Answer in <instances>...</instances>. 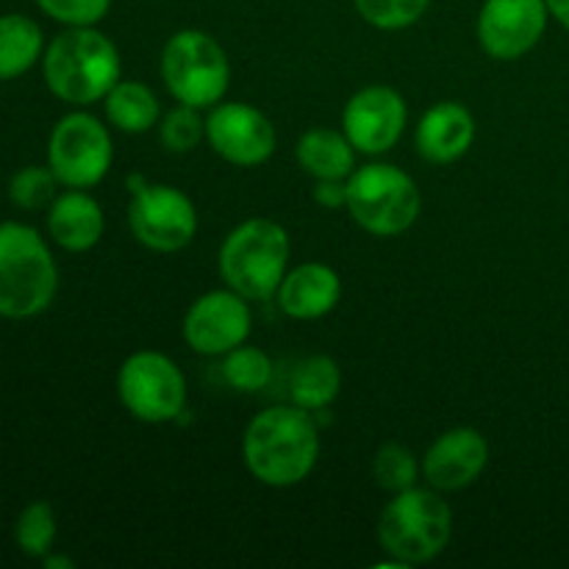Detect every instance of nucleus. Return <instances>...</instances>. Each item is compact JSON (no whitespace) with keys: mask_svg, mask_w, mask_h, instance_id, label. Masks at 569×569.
I'll list each match as a JSON object with an SVG mask.
<instances>
[{"mask_svg":"<svg viewBox=\"0 0 569 569\" xmlns=\"http://www.w3.org/2000/svg\"><path fill=\"white\" fill-rule=\"evenodd\" d=\"M476 139V120L470 109L456 100L433 103L420 117L415 131V148L431 164H450L459 161Z\"/></svg>","mask_w":569,"mask_h":569,"instance_id":"17","label":"nucleus"},{"mask_svg":"<svg viewBox=\"0 0 569 569\" xmlns=\"http://www.w3.org/2000/svg\"><path fill=\"white\" fill-rule=\"evenodd\" d=\"M242 456L250 476L270 489L303 483L320 459V428L300 406H270L248 422Z\"/></svg>","mask_w":569,"mask_h":569,"instance_id":"1","label":"nucleus"},{"mask_svg":"<svg viewBox=\"0 0 569 569\" xmlns=\"http://www.w3.org/2000/svg\"><path fill=\"white\" fill-rule=\"evenodd\" d=\"M453 537V511L437 489L398 492L378 517V542L403 567L428 565Z\"/></svg>","mask_w":569,"mask_h":569,"instance_id":"5","label":"nucleus"},{"mask_svg":"<svg viewBox=\"0 0 569 569\" xmlns=\"http://www.w3.org/2000/svg\"><path fill=\"white\" fill-rule=\"evenodd\" d=\"M133 187L128 206V226L139 244L156 253H178L198 233V209L192 198L170 183H144L142 178H128Z\"/></svg>","mask_w":569,"mask_h":569,"instance_id":"10","label":"nucleus"},{"mask_svg":"<svg viewBox=\"0 0 569 569\" xmlns=\"http://www.w3.org/2000/svg\"><path fill=\"white\" fill-rule=\"evenodd\" d=\"M489 465V442L481 431L459 426L445 431L422 456V478L437 492H459L472 487Z\"/></svg>","mask_w":569,"mask_h":569,"instance_id":"15","label":"nucleus"},{"mask_svg":"<svg viewBox=\"0 0 569 569\" xmlns=\"http://www.w3.org/2000/svg\"><path fill=\"white\" fill-rule=\"evenodd\" d=\"M50 20L67 28L98 26L111 9V0H33Z\"/></svg>","mask_w":569,"mask_h":569,"instance_id":"29","label":"nucleus"},{"mask_svg":"<svg viewBox=\"0 0 569 569\" xmlns=\"http://www.w3.org/2000/svg\"><path fill=\"white\" fill-rule=\"evenodd\" d=\"M353 6L378 31H403L422 20L431 0H353Z\"/></svg>","mask_w":569,"mask_h":569,"instance_id":"27","label":"nucleus"},{"mask_svg":"<svg viewBox=\"0 0 569 569\" xmlns=\"http://www.w3.org/2000/svg\"><path fill=\"white\" fill-rule=\"evenodd\" d=\"M161 78L178 103L211 109L220 103L231 83V64L211 33L198 28L176 31L161 50Z\"/></svg>","mask_w":569,"mask_h":569,"instance_id":"7","label":"nucleus"},{"mask_svg":"<svg viewBox=\"0 0 569 569\" xmlns=\"http://www.w3.org/2000/svg\"><path fill=\"white\" fill-rule=\"evenodd\" d=\"M114 144L103 122L89 111H70L56 122L48 142V167L67 189H92L109 176Z\"/></svg>","mask_w":569,"mask_h":569,"instance_id":"9","label":"nucleus"},{"mask_svg":"<svg viewBox=\"0 0 569 569\" xmlns=\"http://www.w3.org/2000/svg\"><path fill=\"white\" fill-rule=\"evenodd\" d=\"M295 156L306 176H311L315 181H326V178L348 181L350 172L356 170V148L345 137V131H331V128L306 131L298 139Z\"/></svg>","mask_w":569,"mask_h":569,"instance_id":"19","label":"nucleus"},{"mask_svg":"<svg viewBox=\"0 0 569 569\" xmlns=\"http://www.w3.org/2000/svg\"><path fill=\"white\" fill-rule=\"evenodd\" d=\"M550 9V17H553L556 22H561V26L569 31V0H545Z\"/></svg>","mask_w":569,"mask_h":569,"instance_id":"31","label":"nucleus"},{"mask_svg":"<svg viewBox=\"0 0 569 569\" xmlns=\"http://www.w3.org/2000/svg\"><path fill=\"white\" fill-rule=\"evenodd\" d=\"M289 233L281 222L250 217L239 222L220 244L217 267L233 292L264 303L276 298L289 264Z\"/></svg>","mask_w":569,"mask_h":569,"instance_id":"4","label":"nucleus"},{"mask_svg":"<svg viewBox=\"0 0 569 569\" xmlns=\"http://www.w3.org/2000/svg\"><path fill=\"white\" fill-rule=\"evenodd\" d=\"M548 20L545 0H483L476 20L478 44L492 59L517 61L537 48Z\"/></svg>","mask_w":569,"mask_h":569,"instance_id":"11","label":"nucleus"},{"mask_svg":"<svg viewBox=\"0 0 569 569\" xmlns=\"http://www.w3.org/2000/svg\"><path fill=\"white\" fill-rule=\"evenodd\" d=\"M222 378L237 392H259L270 383L272 361L261 348L239 345V348L228 350L222 359Z\"/></svg>","mask_w":569,"mask_h":569,"instance_id":"24","label":"nucleus"},{"mask_svg":"<svg viewBox=\"0 0 569 569\" xmlns=\"http://www.w3.org/2000/svg\"><path fill=\"white\" fill-rule=\"evenodd\" d=\"M14 539L28 559H44L56 542V515L50 503H28L14 522Z\"/></svg>","mask_w":569,"mask_h":569,"instance_id":"25","label":"nucleus"},{"mask_svg":"<svg viewBox=\"0 0 569 569\" xmlns=\"http://www.w3.org/2000/svg\"><path fill=\"white\" fill-rule=\"evenodd\" d=\"M342 298V281L333 267L322 261H306L287 270L276 292L278 309L292 320H320L331 315Z\"/></svg>","mask_w":569,"mask_h":569,"instance_id":"16","label":"nucleus"},{"mask_svg":"<svg viewBox=\"0 0 569 569\" xmlns=\"http://www.w3.org/2000/svg\"><path fill=\"white\" fill-rule=\"evenodd\" d=\"M409 122V106L392 87H365L345 103L342 131L359 153L383 156L400 142Z\"/></svg>","mask_w":569,"mask_h":569,"instance_id":"14","label":"nucleus"},{"mask_svg":"<svg viewBox=\"0 0 569 569\" xmlns=\"http://www.w3.org/2000/svg\"><path fill=\"white\" fill-rule=\"evenodd\" d=\"M200 109L178 103L176 109L167 111L159 126V139L167 153H192L206 137V120H200Z\"/></svg>","mask_w":569,"mask_h":569,"instance_id":"28","label":"nucleus"},{"mask_svg":"<svg viewBox=\"0 0 569 569\" xmlns=\"http://www.w3.org/2000/svg\"><path fill=\"white\" fill-rule=\"evenodd\" d=\"M42 565L44 567H48V569H72V567H76V561H72V559H67V556H44V559H42Z\"/></svg>","mask_w":569,"mask_h":569,"instance_id":"32","label":"nucleus"},{"mask_svg":"<svg viewBox=\"0 0 569 569\" xmlns=\"http://www.w3.org/2000/svg\"><path fill=\"white\" fill-rule=\"evenodd\" d=\"M206 139L228 164L259 167L276 153L278 133L264 111L250 103H217L206 117Z\"/></svg>","mask_w":569,"mask_h":569,"instance_id":"13","label":"nucleus"},{"mask_svg":"<svg viewBox=\"0 0 569 569\" xmlns=\"http://www.w3.org/2000/svg\"><path fill=\"white\" fill-rule=\"evenodd\" d=\"M117 395L133 420L164 426L176 422L187 409V378L167 353L137 350L120 365Z\"/></svg>","mask_w":569,"mask_h":569,"instance_id":"8","label":"nucleus"},{"mask_svg":"<svg viewBox=\"0 0 569 569\" xmlns=\"http://www.w3.org/2000/svg\"><path fill=\"white\" fill-rule=\"evenodd\" d=\"M59 178L53 176L50 167H22L11 176L9 181V200L22 211H39V209H50L56 198H59Z\"/></svg>","mask_w":569,"mask_h":569,"instance_id":"26","label":"nucleus"},{"mask_svg":"<svg viewBox=\"0 0 569 569\" xmlns=\"http://www.w3.org/2000/svg\"><path fill=\"white\" fill-rule=\"evenodd\" d=\"M315 200L322 209H348V181L339 178H326L315 183Z\"/></svg>","mask_w":569,"mask_h":569,"instance_id":"30","label":"nucleus"},{"mask_svg":"<svg viewBox=\"0 0 569 569\" xmlns=\"http://www.w3.org/2000/svg\"><path fill=\"white\" fill-rule=\"evenodd\" d=\"M59 267L48 242L26 222H0V317L28 320L53 303Z\"/></svg>","mask_w":569,"mask_h":569,"instance_id":"3","label":"nucleus"},{"mask_svg":"<svg viewBox=\"0 0 569 569\" xmlns=\"http://www.w3.org/2000/svg\"><path fill=\"white\" fill-rule=\"evenodd\" d=\"M342 370L331 356H309L289 376V398L306 411H322L339 398Z\"/></svg>","mask_w":569,"mask_h":569,"instance_id":"22","label":"nucleus"},{"mask_svg":"<svg viewBox=\"0 0 569 569\" xmlns=\"http://www.w3.org/2000/svg\"><path fill=\"white\" fill-rule=\"evenodd\" d=\"M42 76L59 100L70 106H92L120 81V50L94 26L67 28L44 48Z\"/></svg>","mask_w":569,"mask_h":569,"instance_id":"2","label":"nucleus"},{"mask_svg":"<svg viewBox=\"0 0 569 569\" xmlns=\"http://www.w3.org/2000/svg\"><path fill=\"white\" fill-rule=\"evenodd\" d=\"M420 472L422 465L417 461V456L400 442L381 445V448L376 450V456H372V478H376V483L383 492L398 495L417 487Z\"/></svg>","mask_w":569,"mask_h":569,"instance_id":"23","label":"nucleus"},{"mask_svg":"<svg viewBox=\"0 0 569 569\" xmlns=\"http://www.w3.org/2000/svg\"><path fill=\"white\" fill-rule=\"evenodd\" d=\"M44 56L42 28L26 14L0 17V81L26 76Z\"/></svg>","mask_w":569,"mask_h":569,"instance_id":"21","label":"nucleus"},{"mask_svg":"<svg viewBox=\"0 0 569 569\" xmlns=\"http://www.w3.org/2000/svg\"><path fill=\"white\" fill-rule=\"evenodd\" d=\"M106 120L122 133H144L159 126L161 106L153 89L142 81H117L103 98Z\"/></svg>","mask_w":569,"mask_h":569,"instance_id":"20","label":"nucleus"},{"mask_svg":"<svg viewBox=\"0 0 569 569\" xmlns=\"http://www.w3.org/2000/svg\"><path fill=\"white\" fill-rule=\"evenodd\" d=\"M253 315L248 298L228 289L206 292L189 306L183 317V342L198 356H226L248 342Z\"/></svg>","mask_w":569,"mask_h":569,"instance_id":"12","label":"nucleus"},{"mask_svg":"<svg viewBox=\"0 0 569 569\" xmlns=\"http://www.w3.org/2000/svg\"><path fill=\"white\" fill-rule=\"evenodd\" d=\"M422 194L415 178L395 164H365L348 178V211L372 237H400L417 222Z\"/></svg>","mask_w":569,"mask_h":569,"instance_id":"6","label":"nucleus"},{"mask_svg":"<svg viewBox=\"0 0 569 569\" xmlns=\"http://www.w3.org/2000/svg\"><path fill=\"white\" fill-rule=\"evenodd\" d=\"M106 217L87 189H67L50 203L48 233L67 253H87L103 239Z\"/></svg>","mask_w":569,"mask_h":569,"instance_id":"18","label":"nucleus"}]
</instances>
